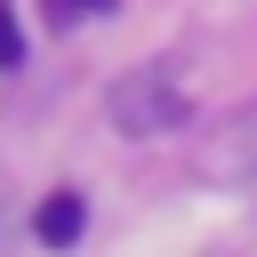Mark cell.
Here are the masks:
<instances>
[{
	"label": "cell",
	"mask_w": 257,
	"mask_h": 257,
	"mask_svg": "<svg viewBox=\"0 0 257 257\" xmlns=\"http://www.w3.org/2000/svg\"><path fill=\"white\" fill-rule=\"evenodd\" d=\"M104 112H112V128H120V137H169V128H185L193 88H185V72H177V64H137V72L104 96Z\"/></svg>",
	"instance_id": "obj_1"
},
{
	"label": "cell",
	"mask_w": 257,
	"mask_h": 257,
	"mask_svg": "<svg viewBox=\"0 0 257 257\" xmlns=\"http://www.w3.org/2000/svg\"><path fill=\"white\" fill-rule=\"evenodd\" d=\"M80 225H88V201L64 185V193H48L40 209H32V233H40V249H72L80 241Z\"/></svg>",
	"instance_id": "obj_2"
},
{
	"label": "cell",
	"mask_w": 257,
	"mask_h": 257,
	"mask_svg": "<svg viewBox=\"0 0 257 257\" xmlns=\"http://www.w3.org/2000/svg\"><path fill=\"white\" fill-rule=\"evenodd\" d=\"M24 64V32H16V16L0 8V72H16Z\"/></svg>",
	"instance_id": "obj_3"
},
{
	"label": "cell",
	"mask_w": 257,
	"mask_h": 257,
	"mask_svg": "<svg viewBox=\"0 0 257 257\" xmlns=\"http://www.w3.org/2000/svg\"><path fill=\"white\" fill-rule=\"evenodd\" d=\"M88 8H96V0H48V16H56V24H64V16H88Z\"/></svg>",
	"instance_id": "obj_4"
}]
</instances>
